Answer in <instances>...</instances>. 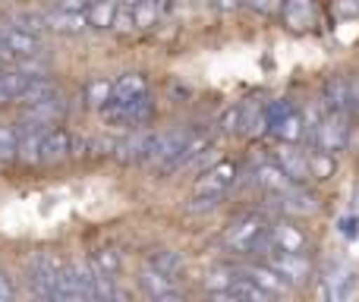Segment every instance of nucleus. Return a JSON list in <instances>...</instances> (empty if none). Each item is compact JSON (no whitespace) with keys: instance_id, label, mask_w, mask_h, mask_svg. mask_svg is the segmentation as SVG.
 I'll list each match as a JSON object with an SVG mask.
<instances>
[{"instance_id":"nucleus-1","label":"nucleus","mask_w":359,"mask_h":302,"mask_svg":"<svg viewBox=\"0 0 359 302\" xmlns=\"http://www.w3.org/2000/svg\"><path fill=\"white\" fill-rule=\"evenodd\" d=\"M312 149H322L328 154H337L347 149L350 142V114L341 111H325V117H318L309 130Z\"/></svg>"},{"instance_id":"nucleus-2","label":"nucleus","mask_w":359,"mask_h":302,"mask_svg":"<svg viewBox=\"0 0 359 302\" xmlns=\"http://www.w3.org/2000/svg\"><path fill=\"white\" fill-rule=\"evenodd\" d=\"M50 299H57V302H82V299H95V287H92V271H88V261H82V265H79V261L60 265Z\"/></svg>"},{"instance_id":"nucleus-3","label":"nucleus","mask_w":359,"mask_h":302,"mask_svg":"<svg viewBox=\"0 0 359 302\" xmlns=\"http://www.w3.org/2000/svg\"><path fill=\"white\" fill-rule=\"evenodd\" d=\"M224 246L230 249V252H259V249H268L271 242H268V224L262 221L259 214H246L240 217V221H233L227 227V233H224Z\"/></svg>"},{"instance_id":"nucleus-4","label":"nucleus","mask_w":359,"mask_h":302,"mask_svg":"<svg viewBox=\"0 0 359 302\" xmlns=\"http://www.w3.org/2000/svg\"><path fill=\"white\" fill-rule=\"evenodd\" d=\"M60 265H63V261L57 259L54 252H35L29 261H25V284H29V293H32V296L50 299Z\"/></svg>"},{"instance_id":"nucleus-5","label":"nucleus","mask_w":359,"mask_h":302,"mask_svg":"<svg viewBox=\"0 0 359 302\" xmlns=\"http://www.w3.org/2000/svg\"><path fill=\"white\" fill-rule=\"evenodd\" d=\"M265 261H268V265H271L278 274H284V277L290 280L293 290H299V287H309L312 274H316V271H312V261L306 259V252H280V249L268 246Z\"/></svg>"},{"instance_id":"nucleus-6","label":"nucleus","mask_w":359,"mask_h":302,"mask_svg":"<svg viewBox=\"0 0 359 302\" xmlns=\"http://www.w3.org/2000/svg\"><path fill=\"white\" fill-rule=\"evenodd\" d=\"M192 130H168V132H155L151 136V145H149V158H145V164L151 167V170L164 173L168 170V164L174 160V154L183 149V142L189 139Z\"/></svg>"},{"instance_id":"nucleus-7","label":"nucleus","mask_w":359,"mask_h":302,"mask_svg":"<svg viewBox=\"0 0 359 302\" xmlns=\"http://www.w3.org/2000/svg\"><path fill=\"white\" fill-rule=\"evenodd\" d=\"M139 287H142V290L149 293L151 299H158V302H177V299H183V293H180V287H177V277L158 271L155 265H145L142 271H139Z\"/></svg>"},{"instance_id":"nucleus-8","label":"nucleus","mask_w":359,"mask_h":302,"mask_svg":"<svg viewBox=\"0 0 359 302\" xmlns=\"http://www.w3.org/2000/svg\"><path fill=\"white\" fill-rule=\"evenodd\" d=\"M233 179H236L233 160H217L215 167H208V170L196 179V195H217L221 198L224 192L233 186Z\"/></svg>"},{"instance_id":"nucleus-9","label":"nucleus","mask_w":359,"mask_h":302,"mask_svg":"<svg viewBox=\"0 0 359 302\" xmlns=\"http://www.w3.org/2000/svg\"><path fill=\"white\" fill-rule=\"evenodd\" d=\"M0 48L10 50L16 60H22V57L44 54V41L38 38V32H25V29H16V25H10V29H0Z\"/></svg>"},{"instance_id":"nucleus-10","label":"nucleus","mask_w":359,"mask_h":302,"mask_svg":"<svg viewBox=\"0 0 359 302\" xmlns=\"http://www.w3.org/2000/svg\"><path fill=\"white\" fill-rule=\"evenodd\" d=\"M236 274H243V277L255 280V284H259L265 293H271V296H290V293H293L290 280H287L284 274L274 271L268 261H259V265H243Z\"/></svg>"},{"instance_id":"nucleus-11","label":"nucleus","mask_w":359,"mask_h":302,"mask_svg":"<svg viewBox=\"0 0 359 302\" xmlns=\"http://www.w3.org/2000/svg\"><path fill=\"white\" fill-rule=\"evenodd\" d=\"M268 242L280 252H306L309 249V236L290 221H274L268 224Z\"/></svg>"},{"instance_id":"nucleus-12","label":"nucleus","mask_w":359,"mask_h":302,"mask_svg":"<svg viewBox=\"0 0 359 302\" xmlns=\"http://www.w3.org/2000/svg\"><path fill=\"white\" fill-rule=\"evenodd\" d=\"M48 132V126H38V123H29L22 120L16 130V154L22 164H38L41 160V136Z\"/></svg>"},{"instance_id":"nucleus-13","label":"nucleus","mask_w":359,"mask_h":302,"mask_svg":"<svg viewBox=\"0 0 359 302\" xmlns=\"http://www.w3.org/2000/svg\"><path fill=\"white\" fill-rule=\"evenodd\" d=\"M73 132L60 130V126H50L41 136V160L38 164H60V160L73 158Z\"/></svg>"},{"instance_id":"nucleus-14","label":"nucleus","mask_w":359,"mask_h":302,"mask_svg":"<svg viewBox=\"0 0 359 302\" xmlns=\"http://www.w3.org/2000/svg\"><path fill=\"white\" fill-rule=\"evenodd\" d=\"M280 198V211L290 217H309V214H318V208H322V202H318L316 192H309L303 183L290 186V189L284 192Z\"/></svg>"},{"instance_id":"nucleus-15","label":"nucleus","mask_w":359,"mask_h":302,"mask_svg":"<svg viewBox=\"0 0 359 302\" xmlns=\"http://www.w3.org/2000/svg\"><path fill=\"white\" fill-rule=\"evenodd\" d=\"M67 101L60 98V95H50V98L38 101V104H25L22 111V120H29V123H38V126H57L63 117H67Z\"/></svg>"},{"instance_id":"nucleus-16","label":"nucleus","mask_w":359,"mask_h":302,"mask_svg":"<svg viewBox=\"0 0 359 302\" xmlns=\"http://www.w3.org/2000/svg\"><path fill=\"white\" fill-rule=\"evenodd\" d=\"M151 136L155 132H130L126 139H120L117 145H114V158L120 160V164H145V158H149V145H151Z\"/></svg>"},{"instance_id":"nucleus-17","label":"nucleus","mask_w":359,"mask_h":302,"mask_svg":"<svg viewBox=\"0 0 359 302\" xmlns=\"http://www.w3.org/2000/svg\"><path fill=\"white\" fill-rule=\"evenodd\" d=\"M280 16L290 32H306L316 25V4L312 0H284Z\"/></svg>"},{"instance_id":"nucleus-18","label":"nucleus","mask_w":359,"mask_h":302,"mask_svg":"<svg viewBox=\"0 0 359 302\" xmlns=\"http://www.w3.org/2000/svg\"><path fill=\"white\" fill-rule=\"evenodd\" d=\"M322 101L325 111H341V114H353V98H350V82L344 76H331L322 88Z\"/></svg>"},{"instance_id":"nucleus-19","label":"nucleus","mask_w":359,"mask_h":302,"mask_svg":"<svg viewBox=\"0 0 359 302\" xmlns=\"http://www.w3.org/2000/svg\"><path fill=\"white\" fill-rule=\"evenodd\" d=\"M271 132L280 139V142H287V145L303 142V139H306V117L297 111V107H290V111L280 114V117L271 123Z\"/></svg>"},{"instance_id":"nucleus-20","label":"nucleus","mask_w":359,"mask_h":302,"mask_svg":"<svg viewBox=\"0 0 359 302\" xmlns=\"http://www.w3.org/2000/svg\"><path fill=\"white\" fill-rule=\"evenodd\" d=\"M252 177H255V183H259L265 192H271V195H284L290 186H297L284 170H280L278 160H265V164H262Z\"/></svg>"},{"instance_id":"nucleus-21","label":"nucleus","mask_w":359,"mask_h":302,"mask_svg":"<svg viewBox=\"0 0 359 302\" xmlns=\"http://www.w3.org/2000/svg\"><path fill=\"white\" fill-rule=\"evenodd\" d=\"M278 164L293 183H309V160H306V151H297L293 145L280 142L278 151Z\"/></svg>"},{"instance_id":"nucleus-22","label":"nucleus","mask_w":359,"mask_h":302,"mask_svg":"<svg viewBox=\"0 0 359 302\" xmlns=\"http://www.w3.org/2000/svg\"><path fill=\"white\" fill-rule=\"evenodd\" d=\"M236 132H243V136H249V139L268 132V114L259 101H246V104H240V126H236Z\"/></svg>"},{"instance_id":"nucleus-23","label":"nucleus","mask_w":359,"mask_h":302,"mask_svg":"<svg viewBox=\"0 0 359 302\" xmlns=\"http://www.w3.org/2000/svg\"><path fill=\"white\" fill-rule=\"evenodd\" d=\"M48 29L57 35H82L88 29L86 13H73V10H54L48 13Z\"/></svg>"},{"instance_id":"nucleus-24","label":"nucleus","mask_w":359,"mask_h":302,"mask_svg":"<svg viewBox=\"0 0 359 302\" xmlns=\"http://www.w3.org/2000/svg\"><path fill=\"white\" fill-rule=\"evenodd\" d=\"M325 280H328V287H331V299H347L356 287V271L347 265H334L325 274Z\"/></svg>"},{"instance_id":"nucleus-25","label":"nucleus","mask_w":359,"mask_h":302,"mask_svg":"<svg viewBox=\"0 0 359 302\" xmlns=\"http://www.w3.org/2000/svg\"><path fill=\"white\" fill-rule=\"evenodd\" d=\"M114 16H117V0H92V6L86 10L88 29H98V32L111 29Z\"/></svg>"},{"instance_id":"nucleus-26","label":"nucleus","mask_w":359,"mask_h":302,"mask_svg":"<svg viewBox=\"0 0 359 302\" xmlns=\"http://www.w3.org/2000/svg\"><path fill=\"white\" fill-rule=\"evenodd\" d=\"M155 114V104H151V95H136V98L126 101V126H145Z\"/></svg>"},{"instance_id":"nucleus-27","label":"nucleus","mask_w":359,"mask_h":302,"mask_svg":"<svg viewBox=\"0 0 359 302\" xmlns=\"http://www.w3.org/2000/svg\"><path fill=\"white\" fill-rule=\"evenodd\" d=\"M149 92V82H145L142 73H123L117 82H114V98L120 101H130L136 95H145Z\"/></svg>"},{"instance_id":"nucleus-28","label":"nucleus","mask_w":359,"mask_h":302,"mask_svg":"<svg viewBox=\"0 0 359 302\" xmlns=\"http://www.w3.org/2000/svg\"><path fill=\"white\" fill-rule=\"evenodd\" d=\"M88 268L107 274V277H117V274L123 271V259H120V252H114V249H98V252L88 255Z\"/></svg>"},{"instance_id":"nucleus-29","label":"nucleus","mask_w":359,"mask_h":302,"mask_svg":"<svg viewBox=\"0 0 359 302\" xmlns=\"http://www.w3.org/2000/svg\"><path fill=\"white\" fill-rule=\"evenodd\" d=\"M306 160H309V177H316V179H328V177H334V170H337L334 154H328L322 149L306 151Z\"/></svg>"},{"instance_id":"nucleus-30","label":"nucleus","mask_w":359,"mask_h":302,"mask_svg":"<svg viewBox=\"0 0 359 302\" xmlns=\"http://www.w3.org/2000/svg\"><path fill=\"white\" fill-rule=\"evenodd\" d=\"M50 95H57V82L50 79V76H35L19 101H22V107H25V104H38V101L50 98Z\"/></svg>"},{"instance_id":"nucleus-31","label":"nucleus","mask_w":359,"mask_h":302,"mask_svg":"<svg viewBox=\"0 0 359 302\" xmlns=\"http://www.w3.org/2000/svg\"><path fill=\"white\" fill-rule=\"evenodd\" d=\"M233 277H236V271L233 268H227V265H215V268H208L205 271V290H208V296L211 293H224L230 284H233Z\"/></svg>"},{"instance_id":"nucleus-32","label":"nucleus","mask_w":359,"mask_h":302,"mask_svg":"<svg viewBox=\"0 0 359 302\" xmlns=\"http://www.w3.org/2000/svg\"><path fill=\"white\" fill-rule=\"evenodd\" d=\"M149 265H155L158 271L170 274V277H177L180 271H183V255L180 252H170V249H158V252H151Z\"/></svg>"},{"instance_id":"nucleus-33","label":"nucleus","mask_w":359,"mask_h":302,"mask_svg":"<svg viewBox=\"0 0 359 302\" xmlns=\"http://www.w3.org/2000/svg\"><path fill=\"white\" fill-rule=\"evenodd\" d=\"M98 114L107 126H126V101L114 98V95L104 101V104H98Z\"/></svg>"},{"instance_id":"nucleus-34","label":"nucleus","mask_w":359,"mask_h":302,"mask_svg":"<svg viewBox=\"0 0 359 302\" xmlns=\"http://www.w3.org/2000/svg\"><path fill=\"white\" fill-rule=\"evenodd\" d=\"M10 25L25 29V32H41V29H48V16H44V13H35V10H19L10 16Z\"/></svg>"},{"instance_id":"nucleus-35","label":"nucleus","mask_w":359,"mask_h":302,"mask_svg":"<svg viewBox=\"0 0 359 302\" xmlns=\"http://www.w3.org/2000/svg\"><path fill=\"white\" fill-rule=\"evenodd\" d=\"M158 16H161V6L151 4V0H139V4L133 6L136 29H151V25H158Z\"/></svg>"},{"instance_id":"nucleus-36","label":"nucleus","mask_w":359,"mask_h":302,"mask_svg":"<svg viewBox=\"0 0 359 302\" xmlns=\"http://www.w3.org/2000/svg\"><path fill=\"white\" fill-rule=\"evenodd\" d=\"M111 95H114V82H111V79H92V82L86 85V101H88L92 107L104 104Z\"/></svg>"},{"instance_id":"nucleus-37","label":"nucleus","mask_w":359,"mask_h":302,"mask_svg":"<svg viewBox=\"0 0 359 302\" xmlns=\"http://www.w3.org/2000/svg\"><path fill=\"white\" fill-rule=\"evenodd\" d=\"M111 29L117 32H133L136 29V19H133V6H120L117 4V16H114V25Z\"/></svg>"},{"instance_id":"nucleus-38","label":"nucleus","mask_w":359,"mask_h":302,"mask_svg":"<svg viewBox=\"0 0 359 302\" xmlns=\"http://www.w3.org/2000/svg\"><path fill=\"white\" fill-rule=\"evenodd\" d=\"M16 154V132L10 126H0V160L13 158Z\"/></svg>"},{"instance_id":"nucleus-39","label":"nucleus","mask_w":359,"mask_h":302,"mask_svg":"<svg viewBox=\"0 0 359 302\" xmlns=\"http://www.w3.org/2000/svg\"><path fill=\"white\" fill-rule=\"evenodd\" d=\"M249 6H252L259 16H278L280 6H284V0H246Z\"/></svg>"},{"instance_id":"nucleus-40","label":"nucleus","mask_w":359,"mask_h":302,"mask_svg":"<svg viewBox=\"0 0 359 302\" xmlns=\"http://www.w3.org/2000/svg\"><path fill=\"white\" fill-rule=\"evenodd\" d=\"M236 126H240V107H227L221 117V130L224 132H236Z\"/></svg>"},{"instance_id":"nucleus-41","label":"nucleus","mask_w":359,"mask_h":302,"mask_svg":"<svg viewBox=\"0 0 359 302\" xmlns=\"http://www.w3.org/2000/svg\"><path fill=\"white\" fill-rule=\"evenodd\" d=\"M16 299V287H13V277L6 271H0V302H13Z\"/></svg>"},{"instance_id":"nucleus-42","label":"nucleus","mask_w":359,"mask_h":302,"mask_svg":"<svg viewBox=\"0 0 359 302\" xmlns=\"http://www.w3.org/2000/svg\"><path fill=\"white\" fill-rule=\"evenodd\" d=\"M334 10H337V16L353 19L359 16V0H334Z\"/></svg>"},{"instance_id":"nucleus-43","label":"nucleus","mask_w":359,"mask_h":302,"mask_svg":"<svg viewBox=\"0 0 359 302\" xmlns=\"http://www.w3.org/2000/svg\"><path fill=\"white\" fill-rule=\"evenodd\" d=\"M92 6V0H57V10H73V13H86Z\"/></svg>"},{"instance_id":"nucleus-44","label":"nucleus","mask_w":359,"mask_h":302,"mask_svg":"<svg viewBox=\"0 0 359 302\" xmlns=\"http://www.w3.org/2000/svg\"><path fill=\"white\" fill-rule=\"evenodd\" d=\"M350 98H353V111H359V73L350 76Z\"/></svg>"},{"instance_id":"nucleus-45","label":"nucleus","mask_w":359,"mask_h":302,"mask_svg":"<svg viewBox=\"0 0 359 302\" xmlns=\"http://www.w3.org/2000/svg\"><path fill=\"white\" fill-rule=\"evenodd\" d=\"M215 4H217V10L221 13H233V10H240L243 0H215Z\"/></svg>"},{"instance_id":"nucleus-46","label":"nucleus","mask_w":359,"mask_h":302,"mask_svg":"<svg viewBox=\"0 0 359 302\" xmlns=\"http://www.w3.org/2000/svg\"><path fill=\"white\" fill-rule=\"evenodd\" d=\"M4 69H6V67H0V79H4ZM0 104H6V95H4V85H0Z\"/></svg>"},{"instance_id":"nucleus-47","label":"nucleus","mask_w":359,"mask_h":302,"mask_svg":"<svg viewBox=\"0 0 359 302\" xmlns=\"http://www.w3.org/2000/svg\"><path fill=\"white\" fill-rule=\"evenodd\" d=\"M117 4H120V6H136L139 0H117Z\"/></svg>"},{"instance_id":"nucleus-48","label":"nucleus","mask_w":359,"mask_h":302,"mask_svg":"<svg viewBox=\"0 0 359 302\" xmlns=\"http://www.w3.org/2000/svg\"><path fill=\"white\" fill-rule=\"evenodd\" d=\"M151 4H158V6H164V4H168V0H151Z\"/></svg>"},{"instance_id":"nucleus-49","label":"nucleus","mask_w":359,"mask_h":302,"mask_svg":"<svg viewBox=\"0 0 359 302\" xmlns=\"http://www.w3.org/2000/svg\"><path fill=\"white\" fill-rule=\"evenodd\" d=\"M356 202H359V189H356Z\"/></svg>"}]
</instances>
